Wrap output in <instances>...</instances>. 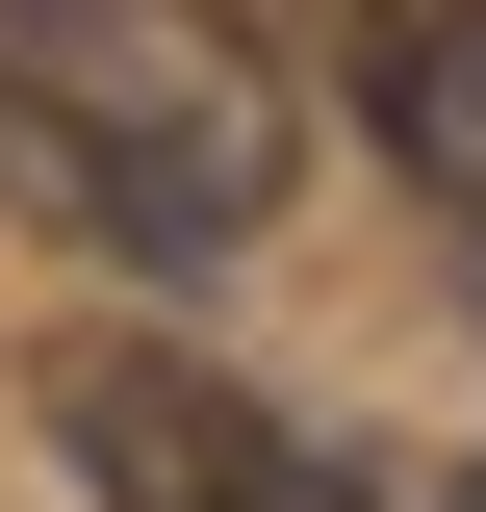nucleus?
I'll return each instance as SVG.
<instances>
[{
	"label": "nucleus",
	"mask_w": 486,
	"mask_h": 512,
	"mask_svg": "<svg viewBox=\"0 0 486 512\" xmlns=\"http://www.w3.org/2000/svg\"><path fill=\"white\" fill-rule=\"evenodd\" d=\"M307 103L231 0H0V205L103 256H256Z\"/></svg>",
	"instance_id": "obj_1"
},
{
	"label": "nucleus",
	"mask_w": 486,
	"mask_h": 512,
	"mask_svg": "<svg viewBox=\"0 0 486 512\" xmlns=\"http://www.w3.org/2000/svg\"><path fill=\"white\" fill-rule=\"evenodd\" d=\"M52 461L103 512H359V461L307 436V410H256L231 359H180V333H52Z\"/></svg>",
	"instance_id": "obj_2"
},
{
	"label": "nucleus",
	"mask_w": 486,
	"mask_h": 512,
	"mask_svg": "<svg viewBox=\"0 0 486 512\" xmlns=\"http://www.w3.org/2000/svg\"><path fill=\"white\" fill-rule=\"evenodd\" d=\"M307 26H333V103L435 180V231L486 282V0H307Z\"/></svg>",
	"instance_id": "obj_3"
},
{
	"label": "nucleus",
	"mask_w": 486,
	"mask_h": 512,
	"mask_svg": "<svg viewBox=\"0 0 486 512\" xmlns=\"http://www.w3.org/2000/svg\"><path fill=\"white\" fill-rule=\"evenodd\" d=\"M359 512H486V461H359Z\"/></svg>",
	"instance_id": "obj_4"
}]
</instances>
